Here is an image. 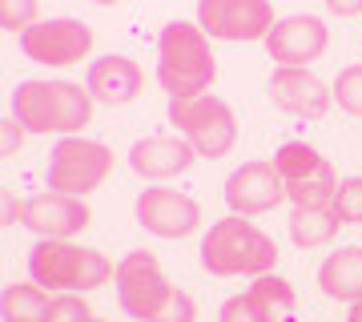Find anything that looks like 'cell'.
Wrapping results in <instances>:
<instances>
[{
    "instance_id": "obj_9",
    "label": "cell",
    "mask_w": 362,
    "mask_h": 322,
    "mask_svg": "<svg viewBox=\"0 0 362 322\" xmlns=\"http://www.w3.org/2000/svg\"><path fill=\"white\" fill-rule=\"evenodd\" d=\"M93 49V28L73 16H57V21H37L33 28L21 33V52L28 61L49 64V69H69L81 64Z\"/></svg>"
},
{
    "instance_id": "obj_7",
    "label": "cell",
    "mask_w": 362,
    "mask_h": 322,
    "mask_svg": "<svg viewBox=\"0 0 362 322\" xmlns=\"http://www.w3.org/2000/svg\"><path fill=\"white\" fill-rule=\"evenodd\" d=\"M113 173V149L89 137H61L49 154V190L85 197Z\"/></svg>"
},
{
    "instance_id": "obj_8",
    "label": "cell",
    "mask_w": 362,
    "mask_h": 322,
    "mask_svg": "<svg viewBox=\"0 0 362 322\" xmlns=\"http://www.w3.org/2000/svg\"><path fill=\"white\" fill-rule=\"evenodd\" d=\"M274 166L286 181V197L294 206H314V202H334L338 193V173L314 145L290 142L274 154Z\"/></svg>"
},
{
    "instance_id": "obj_23",
    "label": "cell",
    "mask_w": 362,
    "mask_h": 322,
    "mask_svg": "<svg viewBox=\"0 0 362 322\" xmlns=\"http://www.w3.org/2000/svg\"><path fill=\"white\" fill-rule=\"evenodd\" d=\"M330 206L338 209V218L346 222V226H362V178L338 181V193Z\"/></svg>"
},
{
    "instance_id": "obj_12",
    "label": "cell",
    "mask_w": 362,
    "mask_h": 322,
    "mask_svg": "<svg viewBox=\"0 0 362 322\" xmlns=\"http://www.w3.org/2000/svg\"><path fill=\"white\" fill-rule=\"evenodd\" d=\"M137 222L153 238H189L202 226V209L189 193L169 190V185H153V190L137 193Z\"/></svg>"
},
{
    "instance_id": "obj_6",
    "label": "cell",
    "mask_w": 362,
    "mask_h": 322,
    "mask_svg": "<svg viewBox=\"0 0 362 322\" xmlns=\"http://www.w3.org/2000/svg\"><path fill=\"white\" fill-rule=\"evenodd\" d=\"M169 121L181 137L197 149V157H226L238 142V117L221 97L194 93V97H169Z\"/></svg>"
},
{
    "instance_id": "obj_11",
    "label": "cell",
    "mask_w": 362,
    "mask_h": 322,
    "mask_svg": "<svg viewBox=\"0 0 362 322\" xmlns=\"http://www.w3.org/2000/svg\"><path fill=\"white\" fill-rule=\"evenodd\" d=\"M226 202H230L233 214L242 218H258V214H270L286 202V181L278 173L274 161H246L238 166L226 181Z\"/></svg>"
},
{
    "instance_id": "obj_21",
    "label": "cell",
    "mask_w": 362,
    "mask_h": 322,
    "mask_svg": "<svg viewBox=\"0 0 362 322\" xmlns=\"http://www.w3.org/2000/svg\"><path fill=\"white\" fill-rule=\"evenodd\" d=\"M274 314H278V306L250 286V290H242V294H233L221 302L218 322H274Z\"/></svg>"
},
{
    "instance_id": "obj_2",
    "label": "cell",
    "mask_w": 362,
    "mask_h": 322,
    "mask_svg": "<svg viewBox=\"0 0 362 322\" xmlns=\"http://www.w3.org/2000/svg\"><path fill=\"white\" fill-rule=\"evenodd\" d=\"M13 117L25 125V133L73 137L89 125L93 93L73 81H21L13 89Z\"/></svg>"
},
{
    "instance_id": "obj_18",
    "label": "cell",
    "mask_w": 362,
    "mask_h": 322,
    "mask_svg": "<svg viewBox=\"0 0 362 322\" xmlns=\"http://www.w3.org/2000/svg\"><path fill=\"white\" fill-rule=\"evenodd\" d=\"M318 286L334 302H358L362 298V246H342L318 266Z\"/></svg>"
},
{
    "instance_id": "obj_17",
    "label": "cell",
    "mask_w": 362,
    "mask_h": 322,
    "mask_svg": "<svg viewBox=\"0 0 362 322\" xmlns=\"http://www.w3.org/2000/svg\"><path fill=\"white\" fill-rule=\"evenodd\" d=\"M141 69L129 61V57H101V61L89 64V77H85V89L93 93V101L105 105H129L141 97Z\"/></svg>"
},
{
    "instance_id": "obj_29",
    "label": "cell",
    "mask_w": 362,
    "mask_h": 322,
    "mask_svg": "<svg viewBox=\"0 0 362 322\" xmlns=\"http://www.w3.org/2000/svg\"><path fill=\"white\" fill-rule=\"evenodd\" d=\"M346 322H362V298L358 302H350V318Z\"/></svg>"
},
{
    "instance_id": "obj_26",
    "label": "cell",
    "mask_w": 362,
    "mask_h": 322,
    "mask_svg": "<svg viewBox=\"0 0 362 322\" xmlns=\"http://www.w3.org/2000/svg\"><path fill=\"white\" fill-rule=\"evenodd\" d=\"M254 290H258V294H266L274 302V306H294V286L286 282V278H278V274H258V278H254Z\"/></svg>"
},
{
    "instance_id": "obj_19",
    "label": "cell",
    "mask_w": 362,
    "mask_h": 322,
    "mask_svg": "<svg viewBox=\"0 0 362 322\" xmlns=\"http://www.w3.org/2000/svg\"><path fill=\"white\" fill-rule=\"evenodd\" d=\"M338 226H342V218H338V209L330 202L294 206V214H290V238H294L298 250H318V246L334 242Z\"/></svg>"
},
{
    "instance_id": "obj_25",
    "label": "cell",
    "mask_w": 362,
    "mask_h": 322,
    "mask_svg": "<svg viewBox=\"0 0 362 322\" xmlns=\"http://www.w3.org/2000/svg\"><path fill=\"white\" fill-rule=\"evenodd\" d=\"M93 310L89 302H85V294H61L49 302V314H45V322H89Z\"/></svg>"
},
{
    "instance_id": "obj_31",
    "label": "cell",
    "mask_w": 362,
    "mask_h": 322,
    "mask_svg": "<svg viewBox=\"0 0 362 322\" xmlns=\"http://www.w3.org/2000/svg\"><path fill=\"white\" fill-rule=\"evenodd\" d=\"M89 322H109V318H89Z\"/></svg>"
},
{
    "instance_id": "obj_4",
    "label": "cell",
    "mask_w": 362,
    "mask_h": 322,
    "mask_svg": "<svg viewBox=\"0 0 362 322\" xmlns=\"http://www.w3.org/2000/svg\"><path fill=\"white\" fill-rule=\"evenodd\" d=\"M278 262V246L270 234H262L258 226H250L242 214H230L209 226L202 238V266L214 278H238V274H270Z\"/></svg>"
},
{
    "instance_id": "obj_5",
    "label": "cell",
    "mask_w": 362,
    "mask_h": 322,
    "mask_svg": "<svg viewBox=\"0 0 362 322\" xmlns=\"http://www.w3.org/2000/svg\"><path fill=\"white\" fill-rule=\"evenodd\" d=\"M117 274V266L101 250L77 246L65 238H40L28 254V278L45 290H65V294H85L97 290Z\"/></svg>"
},
{
    "instance_id": "obj_27",
    "label": "cell",
    "mask_w": 362,
    "mask_h": 322,
    "mask_svg": "<svg viewBox=\"0 0 362 322\" xmlns=\"http://www.w3.org/2000/svg\"><path fill=\"white\" fill-rule=\"evenodd\" d=\"M21 133H25V125H21L16 117H8V121H4V157H13L16 149H21Z\"/></svg>"
},
{
    "instance_id": "obj_10",
    "label": "cell",
    "mask_w": 362,
    "mask_h": 322,
    "mask_svg": "<svg viewBox=\"0 0 362 322\" xmlns=\"http://www.w3.org/2000/svg\"><path fill=\"white\" fill-rule=\"evenodd\" d=\"M197 25L214 40H266L278 21L270 0H197Z\"/></svg>"
},
{
    "instance_id": "obj_3",
    "label": "cell",
    "mask_w": 362,
    "mask_h": 322,
    "mask_svg": "<svg viewBox=\"0 0 362 322\" xmlns=\"http://www.w3.org/2000/svg\"><path fill=\"white\" fill-rule=\"evenodd\" d=\"M218 77V61L209 52V37L197 21H173L161 28L157 40V81L169 97H194L209 93Z\"/></svg>"
},
{
    "instance_id": "obj_22",
    "label": "cell",
    "mask_w": 362,
    "mask_h": 322,
    "mask_svg": "<svg viewBox=\"0 0 362 322\" xmlns=\"http://www.w3.org/2000/svg\"><path fill=\"white\" fill-rule=\"evenodd\" d=\"M334 101H338V109H346L350 117H362V64H350V69L338 73Z\"/></svg>"
},
{
    "instance_id": "obj_1",
    "label": "cell",
    "mask_w": 362,
    "mask_h": 322,
    "mask_svg": "<svg viewBox=\"0 0 362 322\" xmlns=\"http://www.w3.org/2000/svg\"><path fill=\"white\" fill-rule=\"evenodd\" d=\"M117 302L137 322H197L194 298L161 274V262L149 250H133L117 262Z\"/></svg>"
},
{
    "instance_id": "obj_28",
    "label": "cell",
    "mask_w": 362,
    "mask_h": 322,
    "mask_svg": "<svg viewBox=\"0 0 362 322\" xmlns=\"http://www.w3.org/2000/svg\"><path fill=\"white\" fill-rule=\"evenodd\" d=\"M326 8L334 16H358L362 13V0H326Z\"/></svg>"
},
{
    "instance_id": "obj_16",
    "label": "cell",
    "mask_w": 362,
    "mask_h": 322,
    "mask_svg": "<svg viewBox=\"0 0 362 322\" xmlns=\"http://www.w3.org/2000/svg\"><path fill=\"white\" fill-rule=\"evenodd\" d=\"M197 149L185 137H145L129 149V169L145 181H165L177 178L194 166Z\"/></svg>"
},
{
    "instance_id": "obj_20",
    "label": "cell",
    "mask_w": 362,
    "mask_h": 322,
    "mask_svg": "<svg viewBox=\"0 0 362 322\" xmlns=\"http://www.w3.org/2000/svg\"><path fill=\"white\" fill-rule=\"evenodd\" d=\"M0 310H4V322H45L49 294L37 282H13V286H4Z\"/></svg>"
},
{
    "instance_id": "obj_14",
    "label": "cell",
    "mask_w": 362,
    "mask_h": 322,
    "mask_svg": "<svg viewBox=\"0 0 362 322\" xmlns=\"http://www.w3.org/2000/svg\"><path fill=\"white\" fill-rule=\"evenodd\" d=\"M89 206H85V197H69V193H57V190H45L37 197H28L25 202V222L28 230L37 234V238H73L89 226Z\"/></svg>"
},
{
    "instance_id": "obj_24",
    "label": "cell",
    "mask_w": 362,
    "mask_h": 322,
    "mask_svg": "<svg viewBox=\"0 0 362 322\" xmlns=\"http://www.w3.org/2000/svg\"><path fill=\"white\" fill-rule=\"evenodd\" d=\"M37 0H0V25L8 33H25L37 25Z\"/></svg>"
},
{
    "instance_id": "obj_13",
    "label": "cell",
    "mask_w": 362,
    "mask_h": 322,
    "mask_svg": "<svg viewBox=\"0 0 362 322\" xmlns=\"http://www.w3.org/2000/svg\"><path fill=\"white\" fill-rule=\"evenodd\" d=\"M326 40H330V33H326V25L318 21V16L298 13V16L278 21L262 45H266V52H270V61L278 64V69H282V64L306 69L310 61H318V57L326 52Z\"/></svg>"
},
{
    "instance_id": "obj_15",
    "label": "cell",
    "mask_w": 362,
    "mask_h": 322,
    "mask_svg": "<svg viewBox=\"0 0 362 322\" xmlns=\"http://www.w3.org/2000/svg\"><path fill=\"white\" fill-rule=\"evenodd\" d=\"M266 93H270V101L290 117H322L334 101V89H326L322 81L314 77L310 69H274V77L266 81Z\"/></svg>"
},
{
    "instance_id": "obj_30",
    "label": "cell",
    "mask_w": 362,
    "mask_h": 322,
    "mask_svg": "<svg viewBox=\"0 0 362 322\" xmlns=\"http://www.w3.org/2000/svg\"><path fill=\"white\" fill-rule=\"evenodd\" d=\"M93 4H117V0H93Z\"/></svg>"
}]
</instances>
